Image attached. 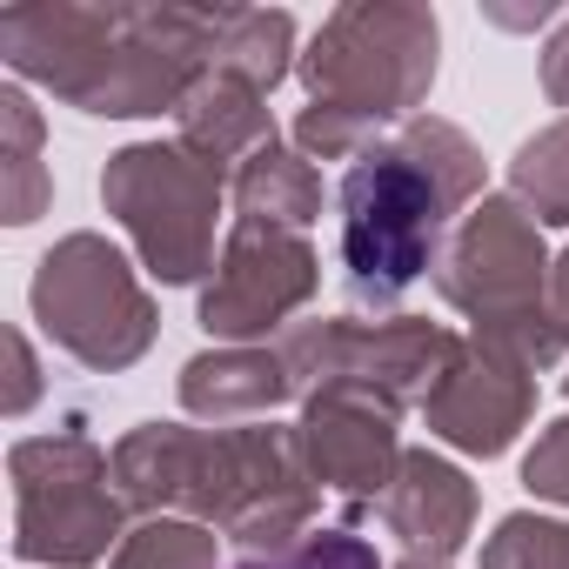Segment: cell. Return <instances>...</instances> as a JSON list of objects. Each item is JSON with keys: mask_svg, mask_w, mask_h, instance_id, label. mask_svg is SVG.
<instances>
[{"mask_svg": "<svg viewBox=\"0 0 569 569\" xmlns=\"http://www.w3.org/2000/svg\"><path fill=\"white\" fill-rule=\"evenodd\" d=\"M549 316L562 322V336H569V254L556 261V274H549Z\"/></svg>", "mask_w": 569, "mask_h": 569, "instance_id": "obj_23", "label": "cell"}, {"mask_svg": "<svg viewBox=\"0 0 569 569\" xmlns=\"http://www.w3.org/2000/svg\"><path fill=\"white\" fill-rule=\"evenodd\" d=\"M482 569H569V522L502 516V529L482 549Z\"/></svg>", "mask_w": 569, "mask_h": 569, "instance_id": "obj_17", "label": "cell"}, {"mask_svg": "<svg viewBox=\"0 0 569 569\" xmlns=\"http://www.w3.org/2000/svg\"><path fill=\"white\" fill-rule=\"evenodd\" d=\"M241 569H376V549L369 542H356V536H342V529H322V536H302L296 549H281V556H254V562H241Z\"/></svg>", "mask_w": 569, "mask_h": 569, "instance_id": "obj_20", "label": "cell"}, {"mask_svg": "<svg viewBox=\"0 0 569 569\" xmlns=\"http://www.w3.org/2000/svg\"><path fill=\"white\" fill-rule=\"evenodd\" d=\"M309 296H316V248L296 228L241 214L228 248H221L208 296H201V329L208 336H268Z\"/></svg>", "mask_w": 569, "mask_h": 569, "instance_id": "obj_8", "label": "cell"}, {"mask_svg": "<svg viewBox=\"0 0 569 569\" xmlns=\"http://www.w3.org/2000/svg\"><path fill=\"white\" fill-rule=\"evenodd\" d=\"M429 429L469 456H502L529 416V369L502 356L496 342H476L449 362V376L429 389Z\"/></svg>", "mask_w": 569, "mask_h": 569, "instance_id": "obj_10", "label": "cell"}, {"mask_svg": "<svg viewBox=\"0 0 569 569\" xmlns=\"http://www.w3.org/2000/svg\"><path fill=\"white\" fill-rule=\"evenodd\" d=\"M41 329L88 369H128L154 342V309L141 281L101 234H68L34 274Z\"/></svg>", "mask_w": 569, "mask_h": 569, "instance_id": "obj_5", "label": "cell"}, {"mask_svg": "<svg viewBox=\"0 0 569 569\" xmlns=\"http://www.w3.org/2000/svg\"><path fill=\"white\" fill-rule=\"evenodd\" d=\"M221 8H14L0 48L81 114H161L214 68Z\"/></svg>", "mask_w": 569, "mask_h": 569, "instance_id": "obj_1", "label": "cell"}, {"mask_svg": "<svg viewBox=\"0 0 569 569\" xmlns=\"http://www.w3.org/2000/svg\"><path fill=\"white\" fill-rule=\"evenodd\" d=\"M228 188H234L241 214L274 221V228H302V221H316V208H322V181H316V168H309L302 154H289L281 141L254 148V154L228 174Z\"/></svg>", "mask_w": 569, "mask_h": 569, "instance_id": "obj_14", "label": "cell"}, {"mask_svg": "<svg viewBox=\"0 0 569 569\" xmlns=\"http://www.w3.org/2000/svg\"><path fill=\"white\" fill-rule=\"evenodd\" d=\"M296 442L309 456V476L342 496H389V469H402L396 462V402L376 389H356V382L316 389Z\"/></svg>", "mask_w": 569, "mask_h": 569, "instance_id": "obj_9", "label": "cell"}, {"mask_svg": "<svg viewBox=\"0 0 569 569\" xmlns=\"http://www.w3.org/2000/svg\"><path fill=\"white\" fill-rule=\"evenodd\" d=\"M114 569H214V536L194 522H148L121 542Z\"/></svg>", "mask_w": 569, "mask_h": 569, "instance_id": "obj_18", "label": "cell"}, {"mask_svg": "<svg viewBox=\"0 0 569 569\" xmlns=\"http://www.w3.org/2000/svg\"><path fill=\"white\" fill-rule=\"evenodd\" d=\"M309 114L296 121V141L322 161L369 154L376 128L409 114L436 81V14L429 8H336L302 54Z\"/></svg>", "mask_w": 569, "mask_h": 569, "instance_id": "obj_3", "label": "cell"}, {"mask_svg": "<svg viewBox=\"0 0 569 569\" xmlns=\"http://www.w3.org/2000/svg\"><path fill=\"white\" fill-rule=\"evenodd\" d=\"M101 201L128 221V234L141 241L161 281H194L208 268L221 174L194 161L188 148H161V141L121 148L101 174Z\"/></svg>", "mask_w": 569, "mask_h": 569, "instance_id": "obj_6", "label": "cell"}, {"mask_svg": "<svg viewBox=\"0 0 569 569\" xmlns=\"http://www.w3.org/2000/svg\"><path fill=\"white\" fill-rule=\"evenodd\" d=\"M436 289L476 316V342H496L502 356H516L522 369H542L569 349L562 322L549 316V274H542V241H536V214H522L516 201L489 194L462 234L449 241Z\"/></svg>", "mask_w": 569, "mask_h": 569, "instance_id": "obj_4", "label": "cell"}, {"mask_svg": "<svg viewBox=\"0 0 569 569\" xmlns=\"http://www.w3.org/2000/svg\"><path fill=\"white\" fill-rule=\"evenodd\" d=\"M174 114H181V148L194 161H208L214 174H228V161L241 168L254 148L274 141V121L261 108V88H248V81H234L221 68H208Z\"/></svg>", "mask_w": 569, "mask_h": 569, "instance_id": "obj_12", "label": "cell"}, {"mask_svg": "<svg viewBox=\"0 0 569 569\" xmlns=\"http://www.w3.org/2000/svg\"><path fill=\"white\" fill-rule=\"evenodd\" d=\"M382 516H389V529L409 542V556L449 562V556L469 542L476 489H469L462 469H449L442 456L416 449V456H402V469H396V482H389V496H382Z\"/></svg>", "mask_w": 569, "mask_h": 569, "instance_id": "obj_11", "label": "cell"}, {"mask_svg": "<svg viewBox=\"0 0 569 569\" xmlns=\"http://www.w3.org/2000/svg\"><path fill=\"white\" fill-rule=\"evenodd\" d=\"M522 482H529L536 496H549V502H569V416H562V422H549V436L529 449Z\"/></svg>", "mask_w": 569, "mask_h": 569, "instance_id": "obj_21", "label": "cell"}, {"mask_svg": "<svg viewBox=\"0 0 569 569\" xmlns=\"http://www.w3.org/2000/svg\"><path fill=\"white\" fill-rule=\"evenodd\" d=\"M509 181L536 208V221H569V121L522 141V154L509 161Z\"/></svg>", "mask_w": 569, "mask_h": 569, "instance_id": "obj_16", "label": "cell"}, {"mask_svg": "<svg viewBox=\"0 0 569 569\" xmlns=\"http://www.w3.org/2000/svg\"><path fill=\"white\" fill-rule=\"evenodd\" d=\"M482 188V154L449 121H409L342 174V281L362 309L402 302L436 268L456 208Z\"/></svg>", "mask_w": 569, "mask_h": 569, "instance_id": "obj_2", "label": "cell"}, {"mask_svg": "<svg viewBox=\"0 0 569 569\" xmlns=\"http://www.w3.org/2000/svg\"><path fill=\"white\" fill-rule=\"evenodd\" d=\"M14 482H21V536L14 549L34 562H94L114 542V496H108V456L88 436H48L14 449Z\"/></svg>", "mask_w": 569, "mask_h": 569, "instance_id": "obj_7", "label": "cell"}, {"mask_svg": "<svg viewBox=\"0 0 569 569\" xmlns=\"http://www.w3.org/2000/svg\"><path fill=\"white\" fill-rule=\"evenodd\" d=\"M281 396H296V376L281 356L228 349V356H194L181 369V402L194 416H241V409H268Z\"/></svg>", "mask_w": 569, "mask_h": 569, "instance_id": "obj_13", "label": "cell"}, {"mask_svg": "<svg viewBox=\"0 0 569 569\" xmlns=\"http://www.w3.org/2000/svg\"><path fill=\"white\" fill-rule=\"evenodd\" d=\"M0 121H8V134H14V194H8V221H34V208H41V188H34V108L8 88L0 94Z\"/></svg>", "mask_w": 569, "mask_h": 569, "instance_id": "obj_19", "label": "cell"}, {"mask_svg": "<svg viewBox=\"0 0 569 569\" xmlns=\"http://www.w3.org/2000/svg\"><path fill=\"white\" fill-rule=\"evenodd\" d=\"M542 94H549L556 108H569V21H562L556 41L542 48Z\"/></svg>", "mask_w": 569, "mask_h": 569, "instance_id": "obj_22", "label": "cell"}, {"mask_svg": "<svg viewBox=\"0 0 569 569\" xmlns=\"http://www.w3.org/2000/svg\"><path fill=\"white\" fill-rule=\"evenodd\" d=\"M289 54H296V21L289 14H268V8H221V41H214V68L248 81V88H274L289 74Z\"/></svg>", "mask_w": 569, "mask_h": 569, "instance_id": "obj_15", "label": "cell"}]
</instances>
